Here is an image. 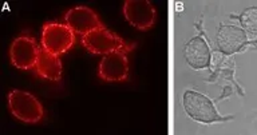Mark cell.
I'll list each match as a JSON object with an SVG mask.
<instances>
[{
  "label": "cell",
  "instance_id": "cell-3",
  "mask_svg": "<svg viewBox=\"0 0 257 135\" xmlns=\"http://www.w3.org/2000/svg\"><path fill=\"white\" fill-rule=\"evenodd\" d=\"M83 47L95 55H107L110 52H130L136 44H127L120 36L112 34L106 28H98L82 36Z\"/></svg>",
  "mask_w": 257,
  "mask_h": 135
},
{
  "label": "cell",
  "instance_id": "cell-13",
  "mask_svg": "<svg viewBox=\"0 0 257 135\" xmlns=\"http://www.w3.org/2000/svg\"><path fill=\"white\" fill-rule=\"evenodd\" d=\"M230 19H237L240 27L248 35L257 36V7L245 8L240 15H230Z\"/></svg>",
  "mask_w": 257,
  "mask_h": 135
},
{
  "label": "cell",
  "instance_id": "cell-1",
  "mask_svg": "<svg viewBox=\"0 0 257 135\" xmlns=\"http://www.w3.org/2000/svg\"><path fill=\"white\" fill-rule=\"evenodd\" d=\"M212 75L209 76L208 83H216L221 86L222 94L218 96V100L234 95H244V88L241 87L234 78L236 72V60L233 56H226L218 51L212 52V62H210Z\"/></svg>",
  "mask_w": 257,
  "mask_h": 135
},
{
  "label": "cell",
  "instance_id": "cell-7",
  "mask_svg": "<svg viewBox=\"0 0 257 135\" xmlns=\"http://www.w3.org/2000/svg\"><path fill=\"white\" fill-rule=\"evenodd\" d=\"M40 47L31 36H19L16 38L10 48L11 63L19 70H31L35 68L39 58Z\"/></svg>",
  "mask_w": 257,
  "mask_h": 135
},
{
  "label": "cell",
  "instance_id": "cell-8",
  "mask_svg": "<svg viewBox=\"0 0 257 135\" xmlns=\"http://www.w3.org/2000/svg\"><path fill=\"white\" fill-rule=\"evenodd\" d=\"M123 15L133 27L141 31L152 28L156 22V8L149 0H126Z\"/></svg>",
  "mask_w": 257,
  "mask_h": 135
},
{
  "label": "cell",
  "instance_id": "cell-11",
  "mask_svg": "<svg viewBox=\"0 0 257 135\" xmlns=\"http://www.w3.org/2000/svg\"><path fill=\"white\" fill-rule=\"evenodd\" d=\"M204 34L197 35L189 40L184 48V56L186 63L194 70L210 67L212 62V50L209 47V42L204 38Z\"/></svg>",
  "mask_w": 257,
  "mask_h": 135
},
{
  "label": "cell",
  "instance_id": "cell-10",
  "mask_svg": "<svg viewBox=\"0 0 257 135\" xmlns=\"http://www.w3.org/2000/svg\"><path fill=\"white\" fill-rule=\"evenodd\" d=\"M64 20L74 34L86 35L88 32L103 28L100 19L95 12L88 7H74L64 15Z\"/></svg>",
  "mask_w": 257,
  "mask_h": 135
},
{
  "label": "cell",
  "instance_id": "cell-9",
  "mask_svg": "<svg viewBox=\"0 0 257 135\" xmlns=\"http://www.w3.org/2000/svg\"><path fill=\"white\" fill-rule=\"evenodd\" d=\"M127 52L115 51L103 55L99 63L100 79L106 82H123L128 76V60L126 56Z\"/></svg>",
  "mask_w": 257,
  "mask_h": 135
},
{
  "label": "cell",
  "instance_id": "cell-4",
  "mask_svg": "<svg viewBox=\"0 0 257 135\" xmlns=\"http://www.w3.org/2000/svg\"><path fill=\"white\" fill-rule=\"evenodd\" d=\"M8 107L15 118L24 123H38L44 116V108L35 95L22 90L8 94Z\"/></svg>",
  "mask_w": 257,
  "mask_h": 135
},
{
  "label": "cell",
  "instance_id": "cell-6",
  "mask_svg": "<svg viewBox=\"0 0 257 135\" xmlns=\"http://www.w3.org/2000/svg\"><path fill=\"white\" fill-rule=\"evenodd\" d=\"M75 34L67 24L46 23L42 31V48L52 55H62L72 47Z\"/></svg>",
  "mask_w": 257,
  "mask_h": 135
},
{
  "label": "cell",
  "instance_id": "cell-12",
  "mask_svg": "<svg viewBox=\"0 0 257 135\" xmlns=\"http://www.w3.org/2000/svg\"><path fill=\"white\" fill-rule=\"evenodd\" d=\"M36 72L44 79L58 82L62 78V63L58 55H52L44 48L40 47L39 58L36 62Z\"/></svg>",
  "mask_w": 257,
  "mask_h": 135
},
{
  "label": "cell",
  "instance_id": "cell-14",
  "mask_svg": "<svg viewBox=\"0 0 257 135\" xmlns=\"http://www.w3.org/2000/svg\"><path fill=\"white\" fill-rule=\"evenodd\" d=\"M252 46H254V47H257V36H256V39L252 40Z\"/></svg>",
  "mask_w": 257,
  "mask_h": 135
},
{
  "label": "cell",
  "instance_id": "cell-5",
  "mask_svg": "<svg viewBox=\"0 0 257 135\" xmlns=\"http://www.w3.org/2000/svg\"><path fill=\"white\" fill-rule=\"evenodd\" d=\"M216 43L217 51L226 56H233L252 46V40H249L248 34L240 26L221 23L217 30Z\"/></svg>",
  "mask_w": 257,
  "mask_h": 135
},
{
  "label": "cell",
  "instance_id": "cell-2",
  "mask_svg": "<svg viewBox=\"0 0 257 135\" xmlns=\"http://www.w3.org/2000/svg\"><path fill=\"white\" fill-rule=\"evenodd\" d=\"M182 104H184L186 114L193 120L200 122V123L212 124L234 119V115H221L214 102L209 96L196 90H186L184 92Z\"/></svg>",
  "mask_w": 257,
  "mask_h": 135
}]
</instances>
